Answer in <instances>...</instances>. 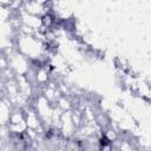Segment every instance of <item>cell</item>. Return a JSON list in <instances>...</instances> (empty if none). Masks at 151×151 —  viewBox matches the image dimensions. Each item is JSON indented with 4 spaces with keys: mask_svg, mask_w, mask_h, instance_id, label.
I'll return each instance as SVG.
<instances>
[{
    "mask_svg": "<svg viewBox=\"0 0 151 151\" xmlns=\"http://www.w3.org/2000/svg\"><path fill=\"white\" fill-rule=\"evenodd\" d=\"M100 144H101V145H107V144H109V142H107V139H106V138H101Z\"/></svg>",
    "mask_w": 151,
    "mask_h": 151,
    "instance_id": "obj_1",
    "label": "cell"
}]
</instances>
